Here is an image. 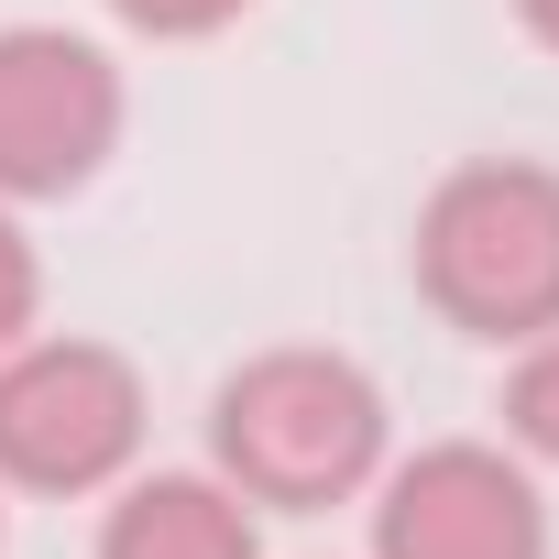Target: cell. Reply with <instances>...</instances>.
I'll list each match as a JSON object with an SVG mask.
<instances>
[{"label":"cell","instance_id":"obj_9","mask_svg":"<svg viewBox=\"0 0 559 559\" xmlns=\"http://www.w3.org/2000/svg\"><path fill=\"white\" fill-rule=\"evenodd\" d=\"M34 308H45V263H34V241H23V219L0 209V352H12V341L34 330Z\"/></svg>","mask_w":559,"mask_h":559},{"label":"cell","instance_id":"obj_8","mask_svg":"<svg viewBox=\"0 0 559 559\" xmlns=\"http://www.w3.org/2000/svg\"><path fill=\"white\" fill-rule=\"evenodd\" d=\"M110 12H121L143 45H198V34H230L252 0H110Z\"/></svg>","mask_w":559,"mask_h":559},{"label":"cell","instance_id":"obj_5","mask_svg":"<svg viewBox=\"0 0 559 559\" xmlns=\"http://www.w3.org/2000/svg\"><path fill=\"white\" fill-rule=\"evenodd\" d=\"M373 559H548V504L526 461L483 439H428L373 472Z\"/></svg>","mask_w":559,"mask_h":559},{"label":"cell","instance_id":"obj_2","mask_svg":"<svg viewBox=\"0 0 559 559\" xmlns=\"http://www.w3.org/2000/svg\"><path fill=\"white\" fill-rule=\"evenodd\" d=\"M417 297L493 352L559 330V165L483 154L450 165L417 209Z\"/></svg>","mask_w":559,"mask_h":559},{"label":"cell","instance_id":"obj_4","mask_svg":"<svg viewBox=\"0 0 559 559\" xmlns=\"http://www.w3.org/2000/svg\"><path fill=\"white\" fill-rule=\"evenodd\" d=\"M121 67L67 34V23H12L0 34V209L78 198L121 154Z\"/></svg>","mask_w":559,"mask_h":559},{"label":"cell","instance_id":"obj_6","mask_svg":"<svg viewBox=\"0 0 559 559\" xmlns=\"http://www.w3.org/2000/svg\"><path fill=\"white\" fill-rule=\"evenodd\" d=\"M99 559H263L252 504L219 472H143L99 515Z\"/></svg>","mask_w":559,"mask_h":559},{"label":"cell","instance_id":"obj_1","mask_svg":"<svg viewBox=\"0 0 559 559\" xmlns=\"http://www.w3.org/2000/svg\"><path fill=\"white\" fill-rule=\"evenodd\" d=\"M209 472L241 504H274V515L352 504L384 472V384L352 352H319V341L252 352L209 395Z\"/></svg>","mask_w":559,"mask_h":559},{"label":"cell","instance_id":"obj_10","mask_svg":"<svg viewBox=\"0 0 559 559\" xmlns=\"http://www.w3.org/2000/svg\"><path fill=\"white\" fill-rule=\"evenodd\" d=\"M515 23H526V34H537V45L559 56V0H515Z\"/></svg>","mask_w":559,"mask_h":559},{"label":"cell","instance_id":"obj_3","mask_svg":"<svg viewBox=\"0 0 559 559\" xmlns=\"http://www.w3.org/2000/svg\"><path fill=\"white\" fill-rule=\"evenodd\" d=\"M143 373L110 341H12L0 352V483L12 493H110L143 461Z\"/></svg>","mask_w":559,"mask_h":559},{"label":"cell","instance_id":"obj_7","mask_svg":"<svg viewBox=\"0 0 559 559\" xmlns=\"http://www.w3.org/2000/svg\"><path fill=\"white\" fill-rule=\"evenodd\" d=\"M504 439L537 450V461H559V330L515 352V373H504Z\"/></svg>","mask_w":559,"mask_h":559}]
</instances>
